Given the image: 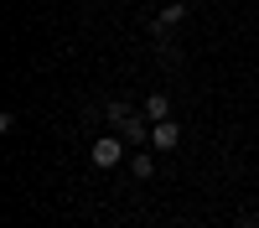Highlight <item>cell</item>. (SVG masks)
Here are the masks:
<instances>
[{
    "label": "cell",
    "instance_id": "1",
    "mask_svg": "<svg viewBox=\"0 0 259 228\" xmlns=\"http://www.w3.org/2000/svg\"><path fill=\"white\" fill-rule=\"evenodd\" d=\"M89 156H94L99 171H119V161H124V135H119V130H114V135H99Z\"/></svg>",
    "mask_w": 259,
    "mask_h": 228
},
{
    "label": "cell",
    "instance_id": "2",
    "mask_svg": "<svg viewBox=\"0 0 259 228\" xmlns=\"http://www.w3.org/2000/svg\"><path fill=\"white\" fill-rule=\"evenodd\" d=\"M182 21H187V6H182V0H171V6H161V11H156V21H150V36L166 41V36H171V26H182Z\"/></svg>",
    "mask_w": 259,
    "mask_h": 228
},
{
    "label": "cell",
    "instance_id": "3",
    "mask_svg": "<svg viewBox=\"0 0 259 228\" xmlns=\"http://www.w3.org/2000/svg\"><path fill=\"white\" fill-rule=\"evenodd\" d=\"M150 145H156V151H177L182 145V124L177 119H156L150 124Z\"/></svg>",
    "mask_w": 259,
    "mask_h": 228
},
{
    "label": "cell",
    "instance_id": "4",
    "mask_svg": "<svg viewBox=\"0 0 259 228\" xmlns=\"http://www.w3.org/2000/svg\"><path fill=\"white\" fill-rule=\"evenodd\" d=\"M119 135H124V145H150V119L145 114H130L119 124Z\"/></svg>",
    "mask_w": 259,
    "mask_h": 228
},
{
    "label": "cell",
    "instance_id": "5",
    "mask_svg": "<svg viewBox=\"0 0 259 228\" xmlns=\"http://www.w3.org/2000/svg\"><path fill=\"white\" fill-rule=\"evenodd\" d=\"M150 124H156V119H171V99L166 94H145V109H140Z\"/></svg>",
    "mask_w": 259,
    "mask_h": 228
},
{
    "label": "cell",
    "instance_id": "6",
    "mask_svg": "<svg viewBox=\"0 0 259 228\" xmlns=\"http://www.w3.org/2000/svg\"><path fill=\"white\" fill-rule=\"evenodd\" d=\"M104 114H109V124H114V130H119V124H124L130 114H135V109H130L124 99H109V104H104Z\"/></svg>",
    "mask_w": 259,
    "mask_h": 228
},
{
    "label": "cell",
    "instance_id": "7",
    "mask_svg": "<svg viewBox=\"0 0 259 228\" xmlns=\"http://www.w3.org/2000/svg\"><path fill=\"white\" fill-rule=\"evenodd\" d=\"M130 176H140V181H145V176H156V161H150V156L140 151L135 161H130Z\"/></svg>",
    "mask_w": 259,
    "mask_h": 228
},
{
    "label": "cell",
    "instance_id": "8",
    "mask_svg": "<svg viewBox=\"0 0 259 228\" xmlns=\"http://www.w3.org/2000/svg\"><path fill=\"white\" fill-rule=\"evenodd\" d=\"M239 228H259V218H239Z\"/></svg>",
    "mask_w": 259,
    "mask_h": 228
},
{
    "label": "cell",
    "instance_id": "9",
    "mask_svg": "<svg viewBox=\"0 0 259 228\" xmlns=\"http://www.w3.org/2000/svg\"><path fill=\"white\" fill-rule=\"evenodd\" d=\"M109 228H119V223H109Z\"/></svg>",
    "mask_w": 259,
    "mask_h": 228
}]
</instances>
